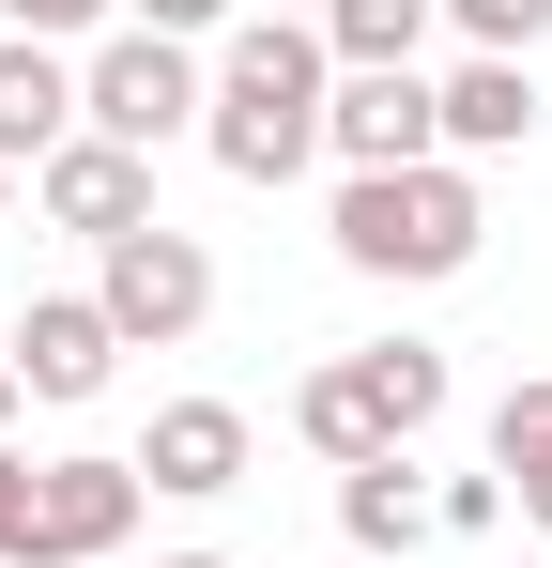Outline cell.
I'll return each instance as SVG.
<instances>
[{
  "instance_id": "10",
  "label": "cell",
  "mask_w": 552,
  "mask_h": 568,
  "mask_svg": "<svg viewBox=\"0 0 552 568\" xmlns=\"http://www.w3.org/2000/svg\"><path fill=\"white\" fill-rule=\"evenodd\" d=\"M292 430H307V446H323L338 476H354V462H399V446H415V430H399V399L368 384V354H323V369L292 384Z\"/></svg>"
},
{
  "instance_id": "25",
  "label": "cell",
  "mask_w": 552,
  "mask_h": 568,
  "mask_svg": "<svg viewBox=\"0 0 552 568\" xmlns=\"http://www.w3.org/2000/svg\"><path fill=\"white\" fill-rule=\"evenodd\" d=\"M0 215H16V170H0Z\"/></svg>"
},
{
  "instance_id": "17",
  "label": "cell",
  "mask_w": 552,
  "mask_h": 568,
  "mask_svg": "<svg viewBox=\"0 0 552 568\" xmlns=\"http://www.w3.org/2000/svg\"><path fill=\"white\" fill-rule=\"evenodd\" d=\"M446 31H460V47H476V62H538L552 0H446Z\"/></svg>"
},
{
  "instance_id": "14",
  "label": "cell",
  "mask_w": 552,
  "mask_h": 568,
  "mask_svg": "<svg viewBox=\"0 0 552 568\" xmlns=\"http://www.w3.org/2000/svg\"><path fill=\"white\" fill-rule=\"evenodd\" d=\"M338 538H354V554H415V538H430V476H415V446L338 476Z\"/></svg>"
},
{
  "instance_id": "20",
  "label": "cell",
  "mask_w": 552,
  "mask_h": 568,
  "mask_svg": "<svg viewBox=\"0 0 552 568\" xmlns=\"http://www.w3.org/2000/svg\"><path fill=\"white\" fill-rule=\"evenodd\" d=\"M0 568H31V462L0 446Z\"/></svg>"
},
{
  "instance_id": "15",
  "label": "cell",
  "mask_w": 552,
  "mask_h": 568,
  "mask_svg": "<svg viewBox=\"0 0 552 568\" xmlns=\"http://www.w3.org/2000/svg\"><path fill=\"white\" fill-rule=\"evenodd\" d=\"M430 31H446V0H323L338 78H354V62H430Z\"/></svg>"
},
{
  "instance_id": "13",
  "label": "cell",
  "mask_w": 552,
  "mask_h": 568,
  "mask_svg": "<svg viewBox=\"0 0 552 568\" xmlns=\"http://www.w3.org/2000/svg\"><path fill=\"white\" fill-rule=\"evenodd\" d=\"M491 476H507V523H538V538H552V369L491 399Z\"/></svg>"
},
{
  "instance_id": "24",
  "label": "cell",
  "mask_w": 552,
  "mask_h": 568,
  "mask_svg": "<svg viewBox=\"0 0 552 568\" xmlns=\"http://www.w3.org/2000/svg\"><path fill=\"white\" fill-rule=\"evenodd\" d=\"M170 568H231V554H170Z\"/></svg>"
},
{
  "instance_id": "4",
  "label": "cell",
  "mask_w": 552,
  "mask_h": 568,
  "mask_svg": "<svg viewBox=\"0 0 552 568\" xmlns=\"http://www.w3.org/2000/svg\"><path fill=\"white\" fill-rule=\"evenodd\" d=\"M92 307H108V338H123V354H184V338L215 323V246L154 215V231L92 246Z\"/></svg>"
},
{
  "instance_id": "6",
  "label": "cell",
  "mask_w": 552,
  "mask_h": 568,
  "mask_svg": "<svg viewBox=\"0 0 552 568\" xmlns=\"http://www.w3.org/2000/svg\"><path fill=\"white\" fill-rule=\"evenodd\" d=\"M323 154H338V170H430V154H446V93H430V62H354L338 108H323Z\"/></svg>"
},
{
  "instance_id": "19",
  "label": "cell",
  "mask_w": 552,
  "mask_h": 568,
  "mask_svg": "<svg viewBox=\"0 0 552 568\" xmlns=\"http://www.w3.org/2000/svg\"><path fill=\"white\" fill-rule=\"evenodd\" d=\"M246 0H123V31H170V47H200V31H231Z\"/></svg>"
},
{
  "instance_id": "9",
  "label": "cell",
  "mask_w": 552,
  "mask_h": 568,
  "mask_svg": "<svg viewBox=\"0 0 552 568\" xmlns=\"http://www.w3.org/2000/svg\"><path fill=\"white\" fill-rule=\"evenodd\" d=\"M139 491H170V507L246 491V415H231V399H154V430H139Z\"/></svg>"
},
{
  "instance_id": "3",
  "label": "cell",
  "mask_w": 552,
  "mask_h": 568,
  "mask_svg": "<svg viewBox=\"0 0 552 568\" xmlns=\"http://www.w3.org/2000/svg\"><path fill=\"white\" fill-rule=\"evenodd\" d=\"M200 108H215V62L170 47V31H108V47L78 62V123H92V139H123V154L200 139Z\"/></svg>"
},
{
  "instance_id": "16",
  "label": "cell",
  "mask_w": 552,
  "mask_h": 568,
  "mask_svg": "<svg viewBox=\"0 0 552 568\" xmlns=\"http://www.w3.org/2000/svg\"><path fill=\"white\" fill-rule=\"evenodd\" d=\"M368 384L399 399V430H415V446L446 430V399H460V369H446V354H430V338H368Z\"/></svg>"
},
{
  "instance_id": "12",
  "label": "cell",
  "mask_w": 552,
  "mask_h": 568,
  "mask_svg": "<svg viewBox=\"0 0 552 568\" xmlns=\"http://www.w3.org/2000/svg\"><path fill=\"white\" fill-rule=\"evenodd\" d=\"M430 93H446V154H522L538 139V62H476L460 47Z\"/></svg>"
},
{
  "instance_id": "1",
  "label": "cell",
  "mask_w": 552,
  "mask_h": 568,
  "mask_svg": "<svg viewBox=\"0 0 552 568\" xmlns=\"http://www.w3.org/2000/svg\"><path fill=\"white\" fill-rule=\"evenodd\" d=\"M323 108H338V47L323 16H231L215 47V108H200V154L231 185H292L323 154Z\"/></svg>"
},
{
  "instance_id": "5",
  "label": "cell",
  "mask_w": 552,
  "mask_h": 568,
  "mask_svg": "<svg viewBox=\"0 0 552 568\" xmlns=\"http://www.w3.org/2000/svg\"><path fill=\"white\" fill-rule=\"evenodd\" d=\"M139 462H108V446H78V462H31V568H108L123 538H139Z\"/></svg>"
},
{
  "instance_id": "21",
  "label": "cell",
  "mask_w": 552,
  "mask_h": 568,
  "mask_svg": "<svg viewBox=\"0 0 552 568\" xmlns=\"http://www.w3.org/2000/svg\"><path fill=\"white\" fill-rule=\"evenodd\" d=\"M0 16H16V31H31V47H62V31H92V16H108V0H0Z\"/></svg>"
},
{
  "instance_id": "7",
  "label": "cell",
  "mask_w": 552,
  "mask_h": 568,
  "mask_svg": "<svg viewBox=\"0 0 552 568\" xmlns=\"http://www.w3.org/2000/svg\"><path fill=\"white\" fill-rule=\"evenodd\" d=\"M31 200H47V231H78V246H123V231H154V154H123V139H62L47 170H31Z\"/></svg>"
},
{
  "instance_id": "22",
  "label": "cell",
  "mask_w": 552,
  "mask_h": 568,
  "mask_svg": "<svg viewBox=\"0 0 552 568\" xmlns=\"http://www.w3.org/2000/svg\"><path fill=\"white\" fill-rule=\"evenodd\" d=\"M16 399H31V384H16V369H0V430H16Z\"/></svg>"
},
{
  "instance_id": "8",
  "label": "cell",
  "mask_w": 552,
  "mask_h": 568,
  "mask_svg": "<svg viewBox=\"0 0 552 568\" xmlns=\"http://www.w3.org/2000/svg\"><path fill=\"white\" fill-rule=\"evenodd\" d=\"M0 369L31 384V399H92V384L123 369V338H108V307H92V292H31V307H16V338H0Z\"/></svg>"
},
{
  "instance_id": "23",
  "label": "cell",
  "mask_w": 552,
  "mask_h": 568,
  "mask_svg": "<svg viewBox=\"0 0 552 568\" xmlns=\"http://www.w3.org/2000/svg\"><path fill=\"white\" fill-rule=\"evenodd\" d=\"M262 16H323V0H262Z\"/></svg>"
},
{
  "instance_id": "2",
  "label": "cell",
  "mask_w": 552,
  "mask_h": 568,
  "mask_svg": "<svg viewBox=\"0 0 552 568\" xmlns=\"http://www.w3.org/2000/svg\"><path fill=\"white\" fill-rule=\"evenodd\" d=\"M476 246H491V200H476L460 154H430V170H354V185H338V262L384 277V292L476 277Z\"/></svg>"
},
{
  "instance_id": "18",
  "label": "cell",
  "mask_w": 552,
  "mask_h": 568,
  "mask_svg": "<svg viewBox=\"0 0 552 568\" xmlns=\"http://www.w3.org/2000/svg\"><path fill=\"white\" fill-rule=\"evenodd\" d=\"M507 523V476H430V538H491Z\"/></svg>"
},
{
  "instance_id": "11",
  "label": "cell",
  "mask_w": 552,
  "mask_h": 568,
  "mask_svg": "<svg viewBox=\"0 0 552 568\" xmlns=\"http://www.w3.org/2000/svg\"><path fill=\"white\" fill-rule=\"evenodd\" d=\"M62 139H78V62L31 47V31H0V170H47Z\"/></svg>"
}]
</instances>
